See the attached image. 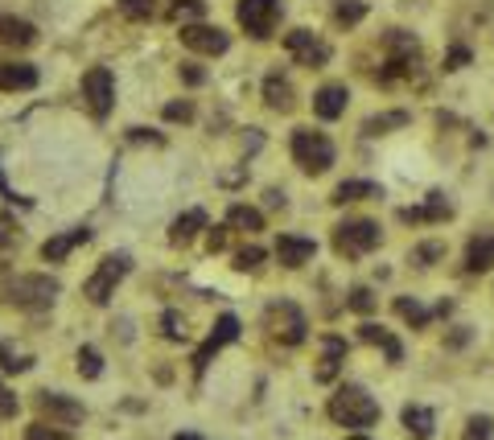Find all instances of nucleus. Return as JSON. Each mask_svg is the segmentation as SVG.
I'll list each match as a JSON object with an SVG mask.
<instances>
[{
    "label": "nucleus",
    "mask_w": 494,
    "mask_h": 440,
    "mask_svg": "<svg viewBox=\"0 0 494 440\" xmlns=\"http://www.w3.org/2000/svg\"><path fill=\"white\" fill-rule=\"evenodd\" d=\"M346 86L342 83H325L317 95H313V116L317 119H338L346 111Z\"/></svg>",
    "instance_id": "16"
},
{
    "label": "nucleus",
    "mask_w": 494,
    "mask_h": 440,
    "mask_svg": "<svg viewBox=\"0 0 494 440\" xmlns=\"http://www.w3.org/2000/svg\"><path fill=\"white\" fill-rule=\"evenodd\" d=\"M292 161L301 165L305 173H325L333 165V144L325 132L313 128H297L292 132Z\"/></svg>",
    "instance_id": "4"
},
{
    "label": "nucleus",
    "mask_w": 494,
    "mask_h": 440,
    "mask_svg": "<svg viewBox=\"0 0 494 440\" xmlns=\"http://www.w3.org/2000/svg\"><path fill=\"white\" fill-rule=\"evenodd\" d=\"M396 313L404 317V322L416 325V330H424V325H429V309H424V305H416V301H408V297H396Z\"/></svg>",
    "instance_id": "31"
},
{
    "label": "nucleus",
    "mask_w": 494,
    "mask_h": 440,
    "mask_svg": "<svg viewBox=\"0 0 494 440\" xmlns=\"http://www.w3.org/2000/svg\"><path fill=\"white\" fill-rule=\"evenodd\" d=\"M37 42V29L21 17H0V45H9V50H29Z\"/></svg>",
    "instance_id": "18"
},
{
    "label": "nucleus",
    "mask_w": 494,
    "mask_h": 440,
    "mask_svg": "<svg viewBox=\"0 0 494 440\" xmlns=\"http://www.w3.org/2000/svg\"><path fill=\"white\" fill-rule=\"evenodd\" d=\"M346 305H350L355 313H371V309H375V292H371V289H355Z\"/></svg>",
    "instance_id": "38"
},
{
    "label": "nucleus",
    "mask_w": 494,
    "mask_h": 440,
    "mask_svg": "<svg viewBox=\"0 0 494 440\" xmlns=\"http://www.w3.org/2000/svg\"><path fill=\"white\" fill-rule=\"evenodd\" d=\"M490 416H473L470 424H465V440H490Z\"/></svg>",
    "instance_id": "37"
},
{
    "label": "nucleus",
    "mask_w": 494,
    "mask_h": 440,
    "mask_svg": "<svg viewBox=\"0 0 494 440\" xmlns=\"http://www.w3.org/2000/svg\"><path fill=\"white\" fill-rule=\"evenodd\" d=\"M165 119H182V124H185V119H193V108L185 103V99H182V103H165Z\"/></svg>",
    "instance_id": "41"
},
{
    "label": "nucleus",
    "mask_w": 494,
    "mask_h": 440,
    "mask_svg": "<svg viewBox=\"0 0 494 440\" xmlns=\"http://www.w3.org/2000/svg\"><path fill=\"white\" fill-rule=\"evenodd\" d=\"M17 235H21V231L12 226V218H0V248H12V243H17Z\"/></svg>",
    "instance_id": "42"
},
{
    "label": "nucleus",
    "mask_w": 494,
    "mask_h": 440,
    "mask_svg": "<svg viewBox=\"0 0 494 440\" xmlns=\"http://www.w3.org/2000/svg\"><path fill=\"white\" fill-rule=\"evenodd\" d=\"M0 198H9V202H17V193L9 190V182H4V173H0Z\"/></svg>",
    "instance_id": "48"
},
{
    "label": "nucleus",
    "mask_w": 494,
    "mask_h": 440,
    "mask_svg": "<svg viewBox=\"0 0 494 440\" xmlns=\"http://www.w3.org/2000/svg\"><path fill=\"white\" fill-rule=\"evenodd\" d=\"M363 198H379V185L375 182H342L338 190H333L330 202L346 206V202H363Z\"/></svg>",
    "instance_id": "27"
},
{
    "label": "nucleus",
    "mask_w": 494,
    "mask_h": 440,
    "mask_svg": "<svg viewBox=\"0 0 494 440\" xmlns=\"http://www.w3.org/2000/svg\"><path fill=\"white\" fill-rule=\"evenodd\" d=\"M465 62H470V50H465V45H453L449 58H445V70H462Z\"/></svg>",
    "instance_id": "40"
},
{
    "label": "nucleus",
    "mask_w": 494,
    "mask_h": 440,
    "mask_svg": "<svg viewBox=\"0 0 494 440\" xmlns=\"http://www.w3.org/2000/svg\"><path fill=\"white\" fill-rule=\"evenodd\" d=\"M37 411H42L54 428H70V424H78V420L86 416L83 411V403L78 399H70V395H62V391H37Z\"/></svg>",
    "instance_id": "12"
},
{
    "label": "nucleus",
    "mask_w": 494,
    "mask_h": 440,
    "mask_svg": "<svg viewBox=\"0 0 494 440\" xmlns=\"http://www.w3.org/2000/svg\"><path fill=\"white\" fill-rule=\"evenodd\" d=\"M383 50H387V70H383V83H391V78H408L412 70H416V54L420 45L412 33L404 29H391L383 37Z\"/></svg>",
    "instance_id": "7"
},
{
    "label": "nucleus",
    "mask_w": 494,
    "mask_h": 440,
    "mask_svg": "<svg viewBox=\"0 0 494 440\" xmlns=\"http://www.w3.org/2000/svg\"><path fill=\"white\" fill-rule=\"evenodd\" d=\"M78 375H83V379L103 375V358H99L95 346H83V350H78Z\"/></svg>",
    "instance_id": "32"
},
{
    "label": "nucleus",
    "mask_w": 494,
    "mask_h": 440,
    "mask_svg": "<svg viewBox=\"0 0 494 440\" xmlns=\"http://www.w3.org/2000/svg\"><path fill=\"white\" fill-rule=\"evenodd\" d=\"M358 338H363V342H371V346H379V350H383V354H387V363H399V358H404V350H399V342H396V338H391V333L383 330V325H371V322H363V325H358Z\"/></svg>",
    "instance_id": "24"
},
{
    "label": "nucleus",
    "mask_w": 494,
    "mask_h": 440,
    "mask_svg": "<svg viewBox=\"0 0 494 440\" xmlns=\"http://www.w3.org/2000/svg\"><path fill=\"white\" fill-rule=\"evenodd\" d=\"M128 268H132V259L124 256V251H119V256H108V259H103V264L95 268V276L83 284V297H86L91 305H108L111 297H116V284L128 276Z\"/></svg>",
    "instance_id": "5"
},
{
    "label": "nucleus",
    "mask_w": 494,
    "mask_h": 440,
    "mask_svg": "<svg viewBox=\"0 0 494 440\" xmlns=\"http://www.w3.org/2000/svg\"><path fill=\"white\" fill-rule=\"evenodd\" d=\"M235 338H239V317H235V313H223V317L215 322V333H210V338H206V342L193 350V375L202 379L206 366H210V358H215L223 346L235 342Z\"/></svg>",
    "instance_id": "10"
},
{
    "label": "nucleus",
    "mask_w": 494,
    "mask_h": 440,
    "mask_svg": "<svg viewBox=\"0 0 494 440\" xmlns=\"http://www.w3.org/2000/svg\"><path fill=\"white\" fill-rule=\"evenodd\" d=\"M363 17H366L363 0H338V4H333V21L338 25H358Z\"/></svg>",
    "instance_id": "30"
},
{
    "label": "nucleus",
    "mask_w": 494,
    "mask_h": 440,
    "mask_svg": "<svg viewBox=\"0 0 494 440\" xmlns=\"http://www.w3.org/2000/svg\"><path fill=\"white\" fill-rule=\"evenodd\" d=\"M206 243H210V251H223L226 248V231H223V226H215V231L206 235Z\"/></svg>",
    "instance_id": "45"
},
{
    "label": "nucleus",
    "mask_w": 494,
    "mask_h": 440,
    "mask_svg": "<svg viewBox=\"0 0 494 440\" xmlns=\"http://www.w3.org/2000/svg\"><path fill=\"white\" fill-rule=\"evenodd\" d=\"M25 440H66V436L54 428V424H50V428H45V424H29V428H25Z\"/></svg>",
    "instance_id": "39"
},
{
    "label": "nucleus",
    "mask_w": 494,
    "mask_h": 440,
    "mask_svg": "<svg viewBox=\"0 0 494 440\" xmlns=\"http://www.w3.org/2000/svg\"><path fill=\"white\" fill-rule=\"evenodd\" d=\"M259 264H264V248H243V251H235V268L239 272H256Z\"/></svg>",
    "instance_id": "35"
},
{
    "label": "nucleus",
    "mask_w": 494,
    "mask_h": 440,
    "mask_svg": "<svg viewBox=\"0 0 494 440\" xmlns=\"http://www.w3.org/2000/svg\"><path fill=\"white\" fill-rule=\"evenodd\" d=\"M161 330H165V338H169V342H182V338H185V322H182V317H177L173 309H165Z\"/></svg>",
    "instance_id": "36"
},
{
    "label": "nucleus",
    "mask_w": 494,
    "mask_h": 440,
    "mask_svg": "<svg viewBox=\"0 0 494 440\" xmlns=\"http://www.w3.org/2000/svg\"><path fill=\"white\" fill-rule=\"evenodd\" d=\"M226 226H231V231H243V235H256V231H264V215H259L256 206L235 202L226 210Z\"/></svg>",
    "instance_id": "25"
},
{
    "label": "nucleus",
    "mask_w": 494,
    "mask_h": 440,
    "mask_svg": "<svg viewBox=\"0 0 494 440\" xmlns=\"http://www.w3.org/2000/svg\"><path fill=\"white\" fill-rule=\"evenodd\" d=\"M54 297H58V280H50V276H17L9 284V301L17 305V309H29V313L50 309Z\"/></svg>",
    "instance_id": "6"
},
{
    "label": "nucleus",
    "mask_w": 494,
    "mask_h": 440,
    "mask_svg": "<svg viewBox=\"0 0 494 440\" xmlns=\"http://www.w3.org/2000/svg\"><path fill=\"white\" fill-rule=\"evenodd\" d=\"M342 358H346L342 338H325L322 342V366H317V383H333V375L342 371Z\"/></svg>",
    "instance_id": "21"
},
{
    "label": "nucleus",
    "mask_w": 494,
    "mask_h": 440,
    "mask_svg": "<svg viewBox=\"0 0 494 440\" xmlns=\"http://www.w3.org/2000/svg\"><path fill=\"white\" fill-rule=\"evenodd\" d=\"M33 86H37V70L29 62H4L0 91H33Z\"/></svg>",
    "instance_id": "23"
},
{
    "label": "nucleus",
    "mask_w": 494,
    "mask_h": 440,
    "mask_svg": "<svg viewBox=\"0 0 494 440\" xmlns=\"http://www.w3.org/2000/svg\"><path fill=\"white\" fill-rule=\"evenodd\" d=\"M264 330H268L280 346H301L305 333H309V322H305V313L292 301H272L268 309H264Z\"/></svg>",
    "instance_id": "2"
},
{
    "label": "nucleus",
    "mask_w": 494,
    "mask_h": 440,
    "mask_svg": "<svg viewBox=\"0 0 494 440\" xmlns=\"http://www.w3.org/2000/svg\"><path fill=\"white\" fill-rule=\"evenodd\" d=\"M453 215V206L440 198V193H429V202L424 206H408V210H399V223H445Z\"/></svg>",
    "instance_id": "17"
},
{
    "label": "nucleus",
    "mask_w": 494,
    "mask_h": 440,
    "mask_svg": "<svg viewBox=\"0 0 494 440\" xmlns=\"http://www.w3.org/2000/svg\"><path fill=\"white\" fill-rule=\"evenodd\" d=\"M33 358L29 354H17V350H9V346L0 342V371H9V375H21V371H29Z\"/></svg>",
    "instance_id": "33"
},
{
    "label": "nucleus",
    "mask_w": 494,
    "mask_h": 440,
    "mask_svg": "<svg viewBox=\"0 0 494 440\" xmlns=\"http://www.w3.org/2000/svg\"><path fill=\"white\" fill-rule=\"evenodd\" d=\"M379 239H383V231H379V223H371V218H350V223L333 226V251L346 259H358V256H366V251H375Z\"/></svg>",
    "instance_id": "3"
},
{
    "label": "nucleus",
    "mask_w": 494,
    "mask_h": 440,
    "mask_svg": "<svg viewBox=\"0 0 494 440\" xmlns=\"http://www.w3.org/2000/svg\"><path fill=\"white\" fill-rule=\"evenodd\" d=\"M264 103H268L272 111H289L292 108V83L280 70H272L268 78H264Z\"/></svg>",
    "instance_id": "22"
},
{
    "label": "nucleus",
    "mask_w": 494,
    "mask_h": 440,
    "mask_svg": "<svg viewBox=\"0 0 494 440\" xmlns=\"http://www.w3.org/2000/svg\"><path fill=\"white\" fill-rule=\"evenodd\" d=\"M206 12V0H173L169 17L173 21H193V17H202Z\"/></svg>",
    "instance_id": "34"
},
{
    "label": "nucleus",
    "mask_w": 494,
    "mask_h": 440,
    "mask_svg": "<svg viewBox=\"0 0 494 440\" xmlns=\"http://www.w3.org/2000/svg\"><path fill=\"white\" fill-rule=\"evenodd\" d=\"M173 440H202V436H198V432H177Z\"/></svg>",
    "instance_id": "49"
},
{
    "label": "nucleus",
    "mask_w": 494,
    "mask_h": 440,
    "mask_svg": "<svg viewBox=\"0 0 494 440\" xmlns=\"http://www.w3.org/2000/svg\"><path fill=\"white\" fill-rule=\"evenodd\" d=\"M182 78H185V83H190V86H198V83H202V70H198V66H182Z\"/></svg>",
    "instance_id": "46"
},
{
    "label": "nucleus",
    "mask_w": 494,
    "mask_h": 440,
    "mask_svg": "<svg viewBox=\"0 0 494 440\" xmlns=\"http://www.w3.org/2000/svg\"><path fill=\"white\" fill-rule=\"evenodd\" d=\"M182 45H185V50H193V54L218 58V54H226V50H231V37H226L218 25L193 21V25H182Z\"/></svg>",
    "instance_id": "11"
},
{
    "label": "nucleus",
    "mask_w": 494,
    "mask_h": 440,
    "mask_svg": "<svg viewBox=\"0 0 494 440\" xmlns=\"http://www.w3.org/2000/svg\"><path fill=\"white\" fill-rule=\"evenodd\" d=\"M235 17L256 42H264V37H272V29L280 25V0H239Z\"/></svg>",
    "instance_id": "8"
},
{
    "label": "nucleus",
    "mask_w": 494,
    "mask_h": 440,
    "mask_svg": "<svg viewBox=\"0 0 494 440\" xmlns=\"http://www.w3.org/2000/svg\"><path fill=\"white\" fill-rule=\"evenodd\" d=\"M83 243H91V231L86 226H75V231H62V235L45 239L42 243V259H50V264H58V259H66L75 248H83Z\"/></svg>",
    "instance_id": "15"
},
{
    "label": "nucleus",
    "mask_w": 494,
    "mask_h": 440,
    "mask_svg": "<svg viewBox=\"0 0 494 440\" xmlns=\"http://www.w3.org/2000/svg\"><path fill=\"white\" fill-rule=\"evenodd\" d=\"M198 231H206V210H198V206H193V210H185V215L173 218L169 243H173V248H185V243H190Z\"/></svg>",
    "instance_id": "19"
},
{
    "label": "nucleus",
    "mask_w": 494,
    "mask_h": 440,
    "mask_svg": "<svg viewBox=\"0 0 494 440\" xmlns=\"http://www.w3.org/2000/svg\"><path fill=\"white\" fill-rule=\"evenodd\" d=\"M408 124V111H387V116H371L363 124V132L366 136H379V132H387V128H404Z\"/></svg>",
    "instance_id": "29"
},
{
    "label": "nucleus",
    "mask_w": 494,
    "mask_h": 440,
    "mask_svg": "<svg viewBox=\"0 0 494 440\" xmlns=\"http://www.w3.org/2000/svg\"><path fill=\"white\" fill-rule=\"evenodd\" d=\"M0 75H4V62H0Z\"/></svg>",
    "instance_id": "50"
},
{
    "label": "nucleus",
    "mask_w": 494,
    "mask_h": 440,
    "mask_svg": "<svg viewBox=\"0 0 494 440\" xmlns=\"http://www.w3.org/2000/svg\"><path fill=\"white\" fill-rule=\"evenodd\" d=\"M317 256V243L313 239H301V235H280L276 243V259L284 268H305L309 259Z\"/></svg>",
    "instance_id": "14"
},
{
    "label": "nucleus",
    "mask_w": 494,
    "mask_h": 440,
    "mask_svg": "<svg viewBox=\"0 0 494 440\" xmlns=\"http://www.w3.org/2000/svg\"><path fill=\"white\" fill-rule=\"evenodd\" d=\"M132 140H149V144H161L157 132H144V128H132Z\"/></svg>",
    "instance_id": "47"
},
{
    "label": "nucleus",
    "mask_w": 494,
    "mask_h": 440,
    "mask_svg": "<svg viewBox=\"0 0 494 440\" xmlns=\"http://www.w3.org/2000/svg\"><path fill=\"white\" fill-rule=\"evenodd\" d=\"M83 99H86V108H91V116L108 119L111 103H116V78H111L108 66H91L83 75Z\"/></svg>",
    "instance_id": "9"
},
{
    "label": "nucleus",
    "mask_w": 494,
    "mask_h": 440,
    "mask_svg": "<svg viewBox=\"0 0 494 440\" xmlns=\"http://www.w3.org/2000/svg\"><path fill=\"white\" fill-rule=\"evenodd\" d=\"M0 416H17V395L0 383Z\"/></svg>",
    "instance_id": "43"
},
{
    "label": "nucleus",
    "mask_w": 494,
    "mask_h": 440,
    "mask_svg": "<svg viewBox=\"0 0 494 440\" xmlns=\"http://www.w3.org/2000/svg\"><path fill=\"white\" fill-rule=\"evenodd\" d=\"M440 256H445L440 243H424V248H416V256H412V259H416V264H429V259H440Z\"/></svg>",
    "instance_id": "44"
},
{
    "label": "nucleus",
    "mask_w": 494,
    "mask_h": 440,
    "mask_svg": "<svg viewBox=\"0 0 494 440\" xmlns=\"http://www.w3.org/2000/svg\"><path fill=\"white\" fill-rule=\"evenodd\" d=\"M494 268V235H473L465 243V272H490Z\"/></svg>",
    "instance_id": "20"
},
{
    "label": "nucleus",
    "mask_w": 494,
    "mask_h": 440,
    "mask_svg": "<svg viewBox=\"0 0 494 440\" xmlns=\"http://www.w3.org/2000/svg\"><path fill=\"white\" fill-rule=\"evenodd\" d=\"M404 428H408L416 440H429L432 428H437V420H432L429 408H420V403H408V408H404Z\"/></svg>",
    "instance_id": "26"
},
{
    "label": "nucleus",
    "mask_w": 494,
    "mask_h": 440,
    "mask_svg": "<svg viewBox=\"0 0 494 440\" xmlns=\"http://www.w3.org/2000/svg\"><path fill=\"white\" fill-rule=\"evenodd\" d=\"M284 45H289V54L297 58L301 66H325V62H330V45H325L317 33H309V29H292L289 37H284Z\"/></svg>",
    "instance_id": "13"
},
{
    "label": "nucleus",
    "mask_w": 494,
    "mask_h": 440,
    "mask_svg": "<svg viewBox=\"0 0 494 440\" xmlns=\"http://www.w3.org/2000/svg\"><path fill=\"white\" fill-rule=\"evenodd\" d=\"M325 411H330L333 424H342V428H371L379 420V403L371 395H366L358 383H346L338 387L330 395V403H325Z\"/></svg>",
    "instance_id": "1"
},
{
    "label": "nucleus",
    "mask_w": 494,
    "mask_h": 440,
    "mask_svg": "<svg viewBox=\"0 0 494 440\" xmlns=\"http://www.w3.org/2000/svg\"><path fill=\"white\" fill-rule=\"evenodd\" d=\"M119 17H124V21H152V17H157V4H152V0H119Z\"/></svg>",
    "instance_id": "28"
}]
</instances>
